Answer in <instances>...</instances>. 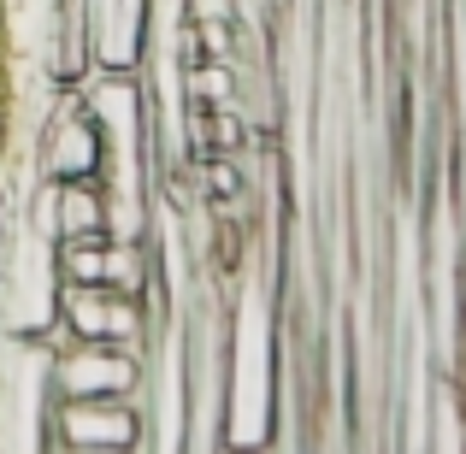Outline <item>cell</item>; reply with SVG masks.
<instances>
[{
  "label": "cell",
  "instance_id": "6da1fadb",
  "mask_svg": "<svg viewBox=\"0 0 466 454\" xmlns=\"http://www.w3.org/2000/svg\"><path fill=\"white\" fill-rule=\"evenodd\" d=\"M59 354L47 366L59 401L71 396H137L142 389V348H125V342H77L66 330H54Z\"/></svg>",
  "mask_w": 466,
  "mask_h": 454
},
{
  "label": "cell",
  "instance_id": "7a4b0ae2",
  "mask_svg": "<svg viewBox=\"0 0 466 454\" xmlns=\"http://www.w3.org/2000/svg\"><path fill=\"white\" fill-rule=\"evenodd\" d=\"M54 272L59 284H95V289L142 296L148 289V254H142V242L118 237V230H89V237L54 242Z\"/></svg>",
  "mask_w": 466,
  "mask_h": 454
},
{
  "label": "cell",
  "instance_id": "3957f363",
  "mask_svg": "<svg viewBox=\"0 0 466 454\" xmlns=\"http://www.w3.org/2000/svg\"><path fill=\"white\" fill-rule=\"evenodd\" d=\"M54 443L59 449H89V454H137L142 443V413L130 396H71L54 408Z\"/></svg>",
  "mask_w": 466,
  "mask_h": 454
},
{
  "label": "cell",
  "instance_id": "277c9868",
  "mask_svg": "<svg viewBox=\"0 0 466 454\" xmlns=\"http://www.w3.org/2000/svg\"><path fill=\"white\" fill-rule=\"evenodd\" d=\"M59 330L77 337V342H125V348H142L148 313H142V296H125V289L59 284Z\"/></svg>",
  "mask_w": 466,
  "mask_h": 454
},
{
  "label": "cell",
  "instance_id": "5b68a950",
  "mask_svg": "<svg viewBox=\"0 0 466 454\" xmlns=\"http://www.w3.org/2000/svg\"><path fill=\"white\" fill-rule=\"evenodd\" d=\"M106 159H113V148H106V130L89 118V106L66 113L42 142V171L54 183L59 177H106Z\"/></svg>",
  "mask_w": 466,
  "mask_h": 454
},
{
  "label": "cell",
  "instance_id": "8992f818",
  "mask_svg": "<svg viewBox=\"0 0 466 454\" xmlns=\"http://www.w3.org/2000/svg\"><path fill=\"white\" fill-rule=\"evenodd\" d=\"M47 201H54V242L66 237H89V230H113V189L106 177H47Z\"/></svg>",
  "mask_w": 466,
  "mask_h": 454
},
{
  "label": "cell",
  "instance_id": "52a82bcc",
  "mask_svg": "<svg viewBox=\"0 0 466 454\" xmlns=\"http://www.w3.org/2000/svg\"><path fill=\"white\" fill-rule=\"evenodd\" d=\"M59 454H89V449H59Z\"/></svg>",
  "mask_w": 466,
  "mask_h": 454
}]
</instances>
